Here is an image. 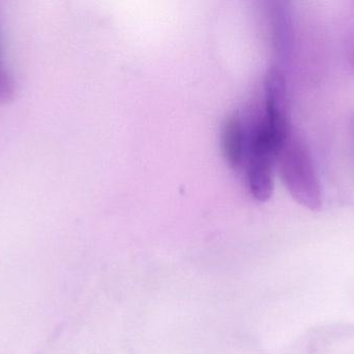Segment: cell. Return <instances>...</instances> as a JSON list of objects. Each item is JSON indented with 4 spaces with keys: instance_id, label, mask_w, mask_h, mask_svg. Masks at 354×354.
Masks as SVG:
<instances>
[{
    "instance_id": "6da1fadb",
    "label": "cell",
    "mask_w": 354,
    "mask_h": 354,
    "mask_svg": "<svg viewBox=\"0 0 354 354\" xmlns=\"http://www.w3.org/2000/svg\"><path fill=\"white\" fill-rule=\"evenodd\" d=\"M277 162L280 164L281 174L287 188L295 199L310 209H318L322 197L311 158L293 135L290 134L287 139Z\"/></svg>"
},
{
    "instance_id": "7a4b0ae2",
    "label": "cell",
    "mask_w": 354,
    "mask_h": 354,
    "mask_svg": "<svg viewBox=\"0 0 354 354\" xmlns=\"http://www.w3.org/2000/svg\"><path fill=\"white\" fill-rule=\"evenodd\" d=\"M223 152L229 164L235 170L243 166L245 151V122L239 116H232L227 121L223 130Z\"/></svg>"
},
{
    "instance_id": "3957f363",
    "label": "cell",
    "mask_w": 354,
    "mask_h": 354,
    "mask_svg": "<svg viewBox=\"0 0 354 354\" xmlns=\"http://www.w3.org/2000/svg\"><path fill=\"white\" fill-rule=\"evenodd\" d=\"M15 85L10 73L4 67L1 53V41H0V104L6 103L12 99L14 95Z\"/></svg>"
}]
</instances>
